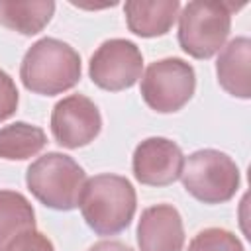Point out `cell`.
Wrapping results in <instances>:
<instances>
[{
    "instance_id": "cell-7",
    "label": "cell",
    "mask_w": 251,
    "mask_h": 251,
    "mask_svg": "<svg viewBox=\"0 0 251 251\" xmlns=\"http://www.w3.org/2000/svg\"><path fill=\"white\" fill-rule=\"evenodd\" d=\"M143 71V55L139 47L122 37L104 41L90 57L88 75L92 82L110 92L131 88Z\"/></svg>"
},
{
    "instance_id": "cell-16",
    "label": "cell",
    "mask_w": 251,
    "mask_h": 251,
    "mask_svg": "<svg viewBox=\"0 0 251 251\" xmlns=\"http://www.w3.org/2000/svg\"><path fill=\"white\" fill-rule=\"evenodd\" d=\"M188 251H245L235 233L222 227H206L188 243Z\"/></svg>"
},
{
    "instance_id": "cell-10",
    "label": "cell",
    "mask_w": 251,
    "mask_h": 251,
    "mask_svg": "<svg viewBox=\"0 0 251 251\" xmlns=\"http://www.w3.org/2000/svg\"><path fill=\"white\" fill-rule=\"evenodd\" d=\"M139 251H182L184 226L173 204L149 206L137 224Z\"/></svg>"
},
{
    "instance_id": "cell-5",
    "label": "cell",
    "mask_w": 251,
    "mask_h": 251,
    "mask_svg": "<svg viewBox=\"0 0 251 251\" xmlns=\"http://www.w3.org/2000/svg\"><path fill=\"white\" fill-rule=\"evenodd\" d=\"M180 180L184 190L204 204H222L235 196L239 188V169L235 161L218 149H200L184 159Z\"/></svg>"
},
{
    "instance_id": "cell-18",
    "label": "cell",
    "mask_w": 251,
    "mask_h": 251,
    "mask_svg": "<svg viewBox=\"0 0 251 251\" xmlns=\"http://www.w3.org/2000/svg\"><path fill=\"white\" fill-rule=\"evenodd\" d=\"M4 251H55L51 239L37 229L20 233Z\"/></svg>"
},
{
    "instance_id": "cell-14",
    "label": "cell",
    "mask_w": 251,
    "mask_h": 251,
    "mask_svg": "<svg viewBox=\"0 0 251 251\" xmlns=\"http://www.w3.org/2000/svg\"><path fill=\"white\" fill-rule=\"evenodd\" d=\"M29 229H35V212L29 200L16 190H0V251Z\"/></svg>"
},
{
    "instance_id": "cell-1",
    "label": "cell",
    "mask_w": 251,
    "mask_h": 251,
    "mask_svg": "<svg viewBox=\"0 0 251 251\" xmlns=\"http://www.w3.org/2000/svg\"><path fill=\"white\" fill-rule=\"evenodd\" d=\"M78 206L86 226L94 233L116 235L131 224L137 196L126 176L102 173L84 182Z\"/></svg>"
},
{
    "instance_id": "cell-19",
    "label": "cell",
    "mask_w": 251,
    "mask_h": 251,
    "mask_svg": "<svg viewBox=\"0 0 251 251\" xmlns=\"http://www.w3.org/2000/svg\"><path fill=\"white\" fill-rule=\"evenodd\" d=\"M88 251H133L131 247H127L122 241H114V239H102L98 243H94Z\"/></svg>"
},
{
    "instance_id": "cell-6",
    "label": "cell",
    "mask_w": 251,
    "mask_h": 251,
    "mask_svg": "<svg viewBox=\"0 0 251 251\" xmlns=\"http://www.w3.org/2000/svg\"><path fill=\"white\" fill-rule=\"evenodd\" d=\"M196 90V75L190 63L167 57L151 63L141 76V96L159 114L178 112Z\"/></svg>"
},
{
    "instance_id": "cell-13",
    "label": "cell",
    "mask_w": 251,
    "mask_h": 251,
    "mask_svg": "<svg viewBox=\"0 0 251 251\" xmlns=\"http://www.w3.org/2000/svg\"><path fill=\"white\" fill-rule=\"evenodd\" d=\"M55 2L51 0L0 2V25L14 29L22 35H35L51 22Z\"/></svg>"
},
{
    "instance_id": "cell-17",
    "label": "cell",
    "mask_w": 251,
    "mask_h": 251,
    "mask_svg": "<svg viewBox=\"0 0 251 251\" xmlns=\"http://www.w3.org/2000/svg\"><path fill=\"white\" fill-rule=\"evenodd\" d=\"M18 102H20V96H18L14 78L6 71L0 69V122L12 118L16 114Z\"/></svg>"
},
{
    "instance_id": "cell-2",
    "label": "cell",
    "mask_w": 251,
    "mask_h": 251,
    "mask_svg": "<svg viewBox=\"0 0 251 251\" xmlns=\"http://www.w3.org/2000/svg\"><path fill=\"white\" fill-rule=\"evenodd\" d=\"M20 78L33 94H63L80 80V55L61 39L43 37L25 51Z\"/></svg>"
},
{
    "instance_id": "cell-4",
    "label": "cell",
    "mask_w": 251,
    "mask_h": 251,
    "mask_svg": "<svg viewBox=\"0 0 251 251\" xmlns=\"http://www.w3.org/2000/svg\"><path fill=\"white\" fill-rule=\"evenodd\" d=\"M243 4L233 2H188L178 14V45L194 59L214 57L231 29V14Z\"/></svg>"
},
{
    "instance_id": "cell-8",
    "label": "cell",
    "mask_w": 251,
    "mask_h": 251,
    "mask_svg": "<svg viewBox=\"0 0 251 251\" xmlns=\"http://www.w3.org/2000/svg\"><path fill=\"white\" fill-rule=\"evenodd\" d=\"M102 129V116L96 104L82 96L71 94L59 100L51 112L53 139L67 149H78L98 137Z\"/></svg>"
},
{
    "instance_id": "cell-15",
    "label": "cell",
    "mask_w": 251,
    "mask_h": 251,
    "mask_svg": "<svg viewBox=\"0 0 251 251\" xmlns=\"http://www.w3.org/2000/svg\"><path fill=\"white\" fill-rule=\"evenodd\" d=\"M47 143V135L41 127L27 122H14L0 127V159L24 161L37 155Z\"/></svg>"
},
{
    "instance_id": "cell-9",
    "label": "cell",
    "mask_w": 251,
    "mask_h": 251,
    "mask_svg": "<svg viewBox=\"0 0 251 251\" xmlns=\"http://www.w3.org/2000/svg\"><path fill=\"white\" fill-rule=\"evenodd\" d=\"M184 155L180 147L167 137L143 139L131 159L133 176L147 186H167L180 178Z\"/></svg>"
},
{
    "instance_id": "cell-3",
    "label": "cell",
    "mask_w": 251,
    "mask_h": 251,
    "mask_svg": "<svg viewBox=\"0 0 251 251\" xmlns=\"http://www.w3.org/2000/svg\"><path fill=\"white\" fill-rule=\"evenodd\" d=\"M84 182V169L73 157L57 151L37 157L25 173L29 192L43 206L61 212L78 208Z\"/></svg>"
},
{
    "instance_id": "cell-11",
    "label": "cell",
    "mask_w": 251,
    "mask_h": 251,
    "mask_svg": "<svg viewBox=\"0 0 251 251\" xmlns=\"http://www.w3.org/2000/svg\"><path fill=\"white\" fill-rule=\"evenodd\" d=\"M220 86L235 98H251V39L235 37L220 53L216 63Z\"/></svg>"
},
{
    "instance_id": "cell-12",
    "label": "cell",
    "mask_w": 251,
    "mask_h": 251,
    "mask_svg": "<svg viewBox=\"0 0 251 251\" xmlns=\"http://www.w3.org/2000/svg\"><path fill=\"white\" fill-rule=\"evenodd\" d=\"M178 10V0H129L124 6L127 27L139 37L165 35L173 27Z\"/></svg>"
}]
</instances>
